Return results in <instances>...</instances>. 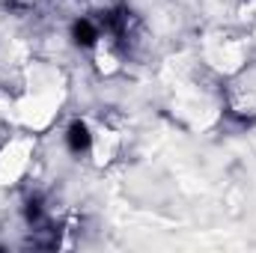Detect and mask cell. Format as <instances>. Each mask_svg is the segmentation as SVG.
<instances>
[{
	"label": "cell",
	"instance_id": "6da1fadb",
	"mask_svg": "<svg viewBox=\"0 0 256 253\" xmlns=\"http://www.w3.org/2000/svg\"><path fill=\"white\" fill-rule=\"evenodd\" d=\"M90 143H92L90 128L84 126V122H72V128H68V149L72 152H86Z\"/></svg>",
	"mask_w": 256,
	"mask_h": 253
},
{
	"label": "cell",
	"instance_id": "7a4b0ae2",
	"mask_svg": "<svg viewBox=\"0 0 256 253\" xmlns=\"http://www.w3.org/2000/svg\"><path fill=\"white\" fill-rule=\"evenodd\" d=\"M72 39H74L80 48H92L96 39H98V30H96L90 21H74V27H72Z\"/></svg>",
	"mask_w": 256,
	"mask_h": 253
},
{
	"label": "cell",
	"instance_id": "3957f363",
	"mask_svg": "<svg viewBox=\"0 0 256 253\" xmlns=\"http://www.w3.org/2000/svg\"><path fill=\"white\" fill-rule=\"evenodd\" d=\"M104 27L116 36H122L128 27V12L126 9H114V12H104Z\"/></svg>",
	"mask_w": 256,
	"mask_h": 253
},
{
	"label": "cell",
	"instance_id": "277c9868",
	"mask_svg": "<svg viewBox=\"0 0 256 253\" xmlns=\"http://www.w3.org/2000/svg\"><path fill=\"white\" fill-rule=\"evenodd\" d=\"M27 220H30V224H39V220H42V202H39V200H30V202H27Z\"/></svg>",
	"mask_w": 256,
	"mask_h": 253
}]
</instances>
